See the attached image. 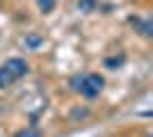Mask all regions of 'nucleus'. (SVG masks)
<instances>
[{
	"mask_svg": "<svg viewBox=\"0 0 153 137\" xmlns=\"http://www.w3.org/2000/svg\"><path fill=\"white\" fill-rule=\"evenodd\" d=\"M105 80L98 73H82V76H73L71 78V87L85 98H96L103 91Z\"/></svg>",
	"mask_w": 153,
	"mask_h": 137,
	"instance_id": "obj_1",
	"label": "nucleus"
},
{
	"mask_svg": "<svg viewBox=\"0 0 153 137\" xmlns=\"http://www.w3.org/2000/svg\"><path fill=\"white\" fill-rule=\"evenodd\" d=\"M5 66L14 73V78H16V80H21V78H23V76L27 73V62H25V59H21V57H12V59H7Z\"/></svg>",
	"mask_w": 153,
	"mask_h": 137,
	"instance_id": "obj_2",
	"label": "nucleus"
},
{
	"mask_svg": "<svg viewBox=\"0 0 153 137\" xmlns=\"http://www.w3.org/2000/svg\"><path fill=\"white\" fill-rule=\"evenodd\" d=\"M12 82H16V78H14V73L7 69L5 64L0 66V89H5V87H9Z\"/></svg>",
	"mask_w": 153,
	"mask_h": 137,
	"instance_id": "obj_3",
	"label": "nucleus"
},
{
	"mask_svg": "<svg viewBox=\"0 0 153 137\" xmlns=\"http://www.w3.org/2000/svg\"><path fill=\"white\" fill-rule=\"evenodd\" d=\"M133 25H135V27H140V32L144 34V37H151V34H153V23H151V21L133 19Z\"/></svg>",
	"mask_w": 153,
	"mask_h": 137,
	"instance_id": "obj_4",
	"label": "nucleus"
},
{
	"mask_svg": "<svg viewBox=\"0 0 153 137\" xmlns=\"http://www.w3.org/2000/svg\"><path fill=\"white\" fill-rule=\"evenodd\" d=\"M37 5H39V9H41L44 14H48V12H53V9H55L57 0H37Z\"/></svg>",
	"mask_w": 153,
	"mask_h": 137,
	"instance_id": "obj_5",
	"label": "nucleus"
},
{
	"mask_svg": "<svg viewBox=\"0 0 153 137\" xmlns=\"http://www.w3.org/2000/svg\"><path fill=\"white\" fill-rule=\"evenodd\" d=\"M123 55H119V57H108L105 59V66H108V69H119V66L123 64Z\"/></svg>",
	"mask_w": 153,
	"mask_h": 137,
	"instance_id": "obj_6",
	"label": "nucleus"
},
{
	"mask_svg": "<svg viewBox=\"0 0 153 137\" xmlns=\"http://www.w3.org/2000/svg\"><path fill=\"white\" fill-rule=\"evenodd\" d=\"M41 41H44V39H41L39 34H27V37H25V44L30 46V48H37V46L41 44Z\"/></svg>",
	"mask_w": 153,
	"mask_h": 137,
	"instance_id": "obj_7",
	"label": "nucleus"
},
{
	"mask_svg": "<svg viewBox=\"0 0 153 137\" xmlns=\"http://www.w3.org/2000/svg\"><path fill=\"white\" fill-rule=\"evenodd\" d=\"M78 7H80L82 12H91V9L96 7V0H80V2H78Z\"/></svg>",
	"mask_w": 153,
	"mask_h": 137,
	"instance_id": "obj_8",
	"label": "nucleus"
},
{
	"mask_svg": "<svg viewBox=\"0 0 153 137\" xmlns=\"http://www.w3.org/2000/svg\"><path fill=\"white\" fill-rule=\"evenodd\" d=\"M16 137H41V133L37 128H25V130H21Z\"/></svg>",
	"mask_w": 153,
	"mask_h": 137,
	"instance_id": "obj_9",
	"label": "nucleus"
}]
</instances>
